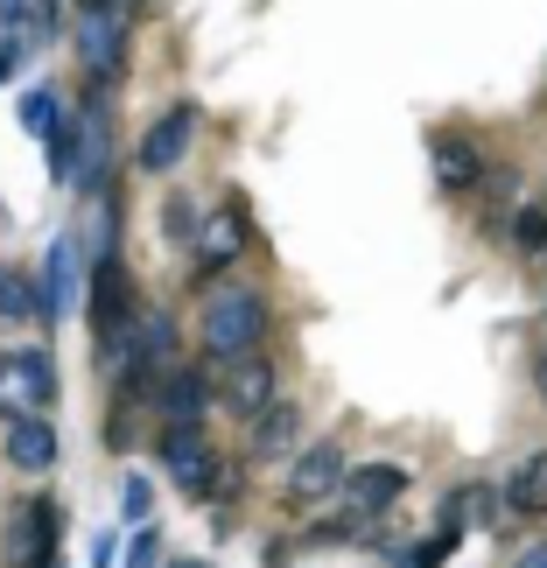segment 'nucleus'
Masks as SVG:
<instances>
[{
    "instance_id": "obj_1",
    "label": "nucleus",
    "mask_w": 547,
    "mask_h": 568,
    "mask_svg": "<svg viewBox=\"0 0 547 568\" xmlns=\"http://www.w3.org/2000/svg\"><path fill=\"white\" fill-rule=\"evenodd\" d=\"M267 295L260 288H211L204 295V323H196V337H204V358L211 365H239L253 358L260 344H267Z\"/></svg>"
},
{
    "instance_id": "obj_2",
    "label": "nucleus",
    "mask_w": 547,
    "mask_h": 568,
    "mask_svg": "<svg viewBox=\"0 0 547 568\" xmlns=\"http://www.w3.org/2000/svg\"><path fill=\"white\" fill-rule=\"evenodd\" d=\"M57 407V365L50 344H14L0 352V422H36Z\"/></svg>"
},
{
    "instance_id": "obj_3",
    "label": "nucleus",
    "mask_w": 547,
    "mask_h": 568,
    "mask_svg": "<svg viewBox=\"0 0 547 568\" xmlns=\"http://www.w3.org/2000/svg\"><path fill=\"white\" fill-rule=\"evenodd\" d=\"M105 169H113V113H105V92H84L71 113V183L78 196L105 190Z\"/></svg>"
},
{
    "instance_id": "obj_4",
    "label": "nucleus",
    "mask_w": 547,
    "mask_h": 568,
    "mask_svg": "<svg viewBox=\"0 0 547 568\" xmlns=\"http://www.w3.org/2000/svg\"><path fill=\"white\" fill-rule=\"evenodd\" d=\"M155 464L169 470V485H176L183 498H211V491H225V485H232V470L217 464V449H211V435H204V428H162Z\"/></svg>"
},
{
    "instance_id": "obj_5",
    "label": "nucleus",
    "mask_w": 547,
    "mask_h": 568,
    "mask_svg": "<svg viewBox=\"0 0 547 568\" xmlns=\"http://www.w3.org/2000/svg\"><path fill=\"white\" fill-rule=\"evenodd\" d=\"M344 477H352L344 443L337 435H316V443H302V456L288 464V477H281V498H288V506H323V498L344 491Z\"/></svg>"
},
{
    "instance_id": "obj_6",
    "label": "nucleus",
    "mask_w": 547,
    "mask_h": 568,
    "mask_svg": "<svg viewBox=\"0 0 547 568\" xmlns=\"http://www.w3.org/2000/svg\"><path fill=\"white\" fill-rule=\"evenodd\" d=\"M57 540H63L57 498H21L8 513V568H57Z\"/></svg>"
},
{
    "instance_id": "obj_7",
    "label": "nucleus",
    "mask_w": 547,
    "mask_h": 568,
    "mask_svg": "<svg viewBox=\"0 0 547 568\" xmlns=\"http://www.w3.org/2000/svg\"><path fill=\"white\" fill-rule=\"evenodd\" d=\"M401 491H407V464H352V477H344V527L365 540L372 519H386L401 506Z\"/></svg>"
},
{
    "instance_id": "obj_8",
    "label": "nucleus",
    "mask_w": 547,
    "mask_h": 568,
    "mask_svg": "<svg viewBox=\"0 0 547 568\" xmlns=\"http://www.w3.org/2000/svg\"><path fill=\"white\" fill-rule=\"evenodd\" d=\"M281 400V373H274V358L267 352H253V358H239V365H217V407L232 414V422H260Z\"/></svg>"
},
{
    "instance_id": "obj_9",
    "label": "nucleus",
    "mask_w": 547,
    "mask_h": 568,
    "mask_svg": "<svg viewBox=\"0 0 547 568\" xmlns=\"http://www.w3.org/2000/svg\"><path fill=\"white\" fill-rule=\"evenodd\" d=\"M71 42H78V63L92 71V92L120 84V71H126V14H120V8L78 14V21H71Z\"/></svg>"
},
{
    "instance_id": "obj_10",
    "label": "nucleus",
    "mask_w": 547,
    "mask_h": 568,
    "mask_svg": "<svg viewBox=\"0 0 547 568\" xmlns=\"http://www.w3.org/2000/svg\"><path fill=\"white\" fill-rule=\"evenodd\" d=\"M246 246H253V217H246V204H211L204 225H196L190 267H196V274H225Z\"/></svg>"
},
{
    "instance_id": "obj_11",
    "label": "nucleus",
    "mask_w": 547,
    "mask_h": 568,
    "mask_svg": "<svg viewBox=\"0 0 547 568\" xmlns=\"http://www.w3.org/2000/svg\"><path fill=\"white\" fill-rule=\"evenodd\" d=\"M78 267H84V232H57L50 239V260H42V323H63L78 302Z\"/></svg>"
},
{
    "instance_id": "obj_12",
    "label": "nucleus",
    "mask_w": 547,
    "mask_h": 568,
    "mask_svg": "<svg viewBox=\"0 0 547 568\" xmlns=\"http://www.w3.org/2000/svg\"><path fill=\"white\" fill-rule=\"evenodd\" d=\"M428 169H435V190L470 196L477 183H485V148H477L470 134H456V126H443V134L428 141Z\"/></svg>"
},
{
    "instance_id": "obj_13",
    "label": "nucleus",
    "mask_w": 547,
    "mask_h": 568,
    "mask_svg": "<svg viewBox=\"0 0 547 568\" xmlns=\"http://www.w3.org/2000/svg\"><path fill=\"white\" fill-rule=\"evenodd\" d=\"M217 400V386L204 365H176L162 386H155V407L169 414V428H204V407Z\"/></svg>"
},
{
    "instance_id": "obj_14",
    "label": "nucleus",
    "mask_w": 547,
    "mask_h": 568,
    "mask_svg": "<svg viewBox=\"0 0 547 568\" xmlns=\"http://www.w3.org/2000/svg\"><path fill=\"white\" fill-rule=\"evenodd\" d=\"M190 134H196V105H169V113L141 134V176H169V169L183 162V148H190Z\"/></svg>"
},
{
    "instance_id": "obj_15",
    "label": "nucleus",
    "mask_w": 547,
    "mask_h": 568,
    "mask_svg": "<svg viewBox=\"0 0 547 568\" xmlns=\"http://www.w3.org/2000/svg\"><path fill=\"white\" fill-rule=\"evenodd\" d=\"M246 456H253V464H281V456L295 464V456H302V407H295V400H274V407L253 422Z\"/></svg>"
},
{
    "instance_id": "obj_16",
    "label": "nucleus",
    "mask_w": 547,
    "mask_h": 568,
    "mask_svg": "<svg viewBox=\"0 0 547 568\" xmlns=\"http://www.w3.org/2000/svg\"><path fill=\"white\" fill-rule=\"evenodd\" d=\"M57 422L50 414H36V422H8V435H0V456H8L14 470H29V477H42V470H57Z\"/></svg>"
},
{
    "instance_id": "obj_17",
    "label": "nucleus",
    "mask_w": 547,
    "mask_h": 568,
    "mask_svg": "<svg viewBox=\"0 0 547 568\" xmlns=\"http://www.w3.org/2000/svg\"><path fill=\"white\" fill-rule=\"evenodd\" d=\"M498 513H506V485H464V491H449V506H443V527L456 534H470V527H498Z\"/></svg>"
},
{
    "instance_id": "obj_18",
    "label": "nucleus",
    "mask_w": 547,
    "mask_h": 568,
    "mask_svg": "<svg viewBox=\"0 0 547 568\" xmlns=\"http://www.w3.org/2000/svg\"><path fill=\"white\" fill-rule=\"evenodd\" d=\"M506 513H527V519L547 513V449H534L527 464L506 477Z\"/></svg>"
},
{
    "instance_id": "obj_19",
    "label": "nucleus",
    "mask_w": 547,
    "mask_h": 568,
    "mask_svg": "<svg viewBox=\"0 0 547 568\" xmlns=\"http://www.w3.org/2000/svg\"><path fill=\"white\" fill-rule=\"evenodd\" d=\"M42 316V281L21 267H0V323H36Z\"/></svg>"
},
{
    "instance_id": "obj_20",
    "label": "nucleus",
    "mask_w": 547,
    "mask_h": 568,
    "mask_svg": "<svg viewBox=\"0 0 547 568\" xmlns=\"http://www.w3.org/2000/svg\"><path fill=\"white\" fill-rule=\"evenodd\" d=\"M506 239H513L519 260H547V204H519L513 225H506Z\"/></svg>"
},
{
    "instance_id": "obj_21",
    "label": "nucleus",
    "mask_w": 547,
    "mask_h": 568,
    "mask_svg": "<svg viewBox=\"0 0 547 568\" xmlns=\"http://www.w3.org/2000/svg\"><path fill=\"white\" fill-rule=\"evenodd\" d=\"M57 126H63V105H57V92H50V84H29V92H21V134L50 141Z\"/></svg>"
},
{
    "instance_id": "obj_22",
    "label": "nucleus",
    "mask_w": 547,
    "mask_h": 568,
    "mask_svg": "<svg viewBox=\"0 0 547 568\" xmlns=\"http://www.w3.org/2000/svg\"><path fill=\"white\" fill-rule=\"evenodd\" d=\"M148 513H155V485H148L141 470H126V485H120V527H126V534L155 527V519H148Z\"/></svg>"
},
{
    "instance_id": "obj_23",
    "label": "nucleus",
    "mask_w": 547,
    "mask_h": 568,
    "mask_svg": "<svg viewBox=\"0 0 547 568\" xmlns=\"http://www.w3.org/2000/svg\"><path fill=\"white\" fill-rule=\"evenodd\" d=\"M196 225H204V217H196V204H190V196L176 190V196L162 204V232H169V246H176V253H190V246H196Z\"/></svg>"
},
{
    "instance_id": "obj_24",
    "label": "nucleus",
    "mask_w": 547,
    "mask_h": 568,
    "mask_svg": "<svg viewBox=\"0 0 547 568\" xmlns=\"http://www.w3.org/2000/svg\"><path fill=\"white\" fill-rule=\"evenodd\" d=\"M126 568H169V555H162V540H155V527H141L134 540H126Z\"/></svg>"
},
{
    "instance_id": "obj_25",
    "label": "nucleus",
    "mask_w": 547,
    "mask_h": 568,
    "mask_svg": "<svg viewBox=\"0 0 547 568\" xmlns=\"http://www.w3.org/2000/svg\"><path fill=\"white\" fill-rule=\"evenodd\" d=\"M21 57H29V42H21V29H0V84H14Z\"/></svg>"
},
{
    "instance_id": "obj_26",
    "label": "nucleus",
    "mask_w": 547,
    "mask_h": 568,
    "mask_svg": "<svg viewBox=\"0 0 547 568\" xmlns=\"http://www.w3.org/2000/svg\"><path fill=\"white\" fill-rule=\"evenodd\" d=\"M113 548H120V534H99L92 540V568H113Z\"/></svg>"
},
{
    "instance_id": "obj_27",
    "label": "nucleus",
    "mask_w": 547,
    "mask_h": 568,
    "mask_svg": "<svg viewBox=\"0 0 547 568\" xmlns=\"http://www.w3.org/2000/svg\"><path fill=\"white\" fill-rule=\"evenodd\" d=\"M29 21V0H0V29H21Z\"/></svg>"
},
{
    "instance_id": "obj_28",
    "label": "nucleus",
    "mask_w": 547,
    "mask_h": 568,
    "mask_svg": "<svg viewBox=\"0 0 547 568\" xmlns=\"http://www.w3.org/2000/svg\"><path fill=\"white\" fill-rule=\"evenodd\" d=\"M513 568H547V540H534V548H527V555H519Z\"/></svg>"
},
{
    "instance_id": "obj_29",
    "label": "nucleus",
    "mask_w": 547,
    "mask_h": 568,
    "mask_svg": "<svg viewBox=\"0 0 547 568\" xmlns=\"http://www.w3.org/2000/svg\"><path fill=\"white\" fill-rule=\"evenodd\" d=\"M71 8H78V14H105V8H120V0H71ZM120 14H126V8H120Z\"/></svg>"
},
{
    "instance_id": "obj_30",
    "label": "nucleus",
    "mask_w": 547,
    "mask_h": 568,
    "mask_svg": "<svg viewBox=\"0 0 547 568\" xmlns=\"http://www.w3.org/2000/svg\"><path fill=\"white\" fill-rule=\"evenodd\" d=\"M534 379H540V393H547V352H540V373H534Z\"/></svg>"
},
{
    "instance_id": "obj_31",
    "label": "nucleus",
    "mask_w": 547,
    "mask_h": 568,
    "mask_svg": "<svg viewBox=\"0 0 547 568\" xmlns=\"http://www.w3.org/2000/svg\"><path fill=\"white\" fill-rule=\"evenodd\" d=\"M176 568H211V561H176Z\"/></svg>"
},
{
    "instance_id": "obj_32",
    "label": "nucleus",
    "mask_w": 547,
    "mask_h": 568,
    "mask_svg": "<svg viewBox=\"0 0 547 568\" xmlns=\"http://www.w3.org/2000/svg\"><path fill=\"white\" fill-rule=\"evenodd\" d=\"M120 8H126V14H134V8H141V0H120Z\"/></svg>"
},
{
    "instance_id": "obj_33",
    "label": "nucleus",
    "mask_w": 547,
    "mask_h": 568,
    "mask_svg": "<svg viewBox=\"0 0 547 568\" xmlns=\"http://www.w3.org/2000/svg\"><path fill=\"white\" fill-rule=\"evenodd\" d=\"M540 316H547V302H540Z\"/></svg>"
},
{
    "instance_id": "obj_34",
    "label": "nucleus",
    "mask_w": 547,
    "mask_h": 568,
    "mask_svg": "<svg viewBox=\"0 0 547 568\" xmlns=\"http://www.w3.org/2000/svg\"><path fill=\"white\" fill-rule=\"evenodd\" d=\"M540 204H547V196H540Z\"/></svg>"
}]
</instances>
